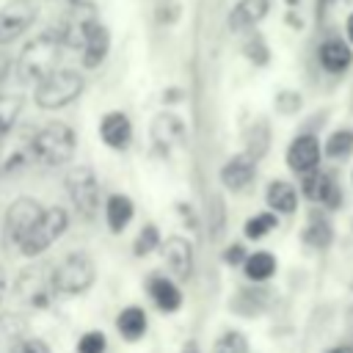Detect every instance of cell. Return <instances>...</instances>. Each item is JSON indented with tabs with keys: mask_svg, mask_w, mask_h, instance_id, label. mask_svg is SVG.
Listing matches in <instances>:
<instances>
[{
	"mask_svg": "<svg viewBox=\"0 0 353 353\" xmlns=\"http://www.w3.org/2000/svg\"><path fill=\"white\" fill-rule=\"evenodd\" d=\"M108 50H110V33H108V28L97 19V22H91L88 33H85V39H83V47H80V52H83V66H85V69H97V66L105 61Z\"/></svg>",
	"mask_w": 353,
	"mask_h": 353,
	"instance_id": "cell-12",
	"label": "cell"
},
{
	"mask_svg": "<svg viewBox=\"0 0 353 353\" xmlns=\"http://www.w3.org/2000/svg\"><path fill=\"white\" fill-rule=\"evenodd\" d=\"M157 243H160V232H157V226H143L141 229V234H138V240H135V254L138 256H146L149 251H154L157 248Z\"/></svg>",
	"mask_w": 353,
	"mask_h": 353,
	"instance_id": "cell-30",
	"label": "cell"
},
{
	"mask_svg": "<svg viewBox=\"0 0 353 353\" xmlns=\"http://www.w3.org/2000/svg\"><path fill=\"white\" fill-rule=\"evenodd\" d=\"M74 132L63 121H50L33 132V160L41 165H63L74 154Z\"/></svg>",
	"mask_w": 353,
	"mask_h": 353,
	"instance_id": "cell-2",
	"label": "cell"
},
{
	"mask_svg": "<svg viewBox=\"0 0 353 353\" xmlns=\"http://www.w3.org/2000/svg\"><path fill=\"white\" fill-rule=\"evenodd\" d=\"M3 292H6V273H3V268H0V298H3Z\"/></svg>",
	"mask_w": 353,
	"mask_h": 353,
	"instance_id": "cell-40",
	"label": "cell"
},
{
	"mask_svg": "<svg viewBox=\"0 0 353 353\" xmlns=\"http://www.w3.org/2000/svg\"><path fill=\"white\" fill-rule=\"evenodd\" d=\"M268 143H270V132H268V124L259 119V121L248 130V135H245V154H248L251 160H259V157L268 152Z\"/></svg>",
	"mask_w": 353,
	"mask_h": 353,
	"instance_id": "cell-24",
	"label": "cell"
},
{
	"mask_svg": "<svg viewBox=\"0 0 353 353\" xmlns=\"http://www.w3.org/2000/svg\"><path fill=\"white\" fill-rule=\"evenodd\" d=\"M8 353H50V347H47V342H41L36 336H19L8 347Z\"/></svg>",
	"mask_w": 353,
	"mask_h": 353,
	"instance_id": "cell-31",
	"label": "cell"
},
{
	"mask_svg": "<svg viewBox=\"0 0 353 353\" xmlns=\"http://www.w3.org/2000/svg\"><path fill=\"white\" fill-rule=\"evenodd\" d=\"M66 190H69V199L74 204V210L91 221L99 210V185H97V176L88 165H77L66 174Z\"/></svg>",
	"mask_w": 353,
	"mask_h": 353,
	"instance_id": "cell-6",
	"label": "cell"
},
{
	"mask_svg": "<svg viewBox=\"0 0 353 353\" xmlns=\"http://www.w3.org/2000/svg\"><path fill=\"white\" fill-rule=\"evenodd\" d=\"M66 223H69V215L63 207H50V210H41L39 221L28 229V234L19 240V251L25 256H39L44 254L63 232H66Z\"/></svg>",
	"mask_w": 353,
	"mask_h": 353,
	"instance_id": "cell-4",
	"label": "cell"
},
{
	"mask_svg": "<svg viewBox=\"0 0 353 353\" xmlns=\"http://www.w3.org/2000/svg\"><path fill=\"white\" fill-rule=\"evenodd\" d=\"M345 30H347V39L353 41V14H347V22H345Z\"/></svg>",
	"mask_w": 353,
	"mask_h": 353,
	"instance_id": "cell-38",
	"label": "cell"
},
{
	"mask_svg": "<svg viewBox=\"0 0 353 353\" xmlns=\"http://www.w3.org/2000/svg\"><path fill=\"white\" fill-rule=\"evenodd\" d=\"M99 135H102V141H105L110 149H127V143H130V138H132V124H130V119H127L124 113L113 110V113H108V116L102 119Z\"/></svg>",
	"mask_w": 353,
	"mask_h": 353,
	"instance_id": "cell-14",
	"label": "cell"
},
{
	"mask_svg": "<svg viewBox=\"0 0 353 353\" xmlns=\"http://www.w3.org/2000/svg\"><path fill=\"white\" fill-rule=\"evenodd\" d=\"M163 256L176 279H188L193 273V248L185 237H168L163 245Z\"/></svg>",
	"mask_w": 353,
	"mask_h": 353,
	"instance_id": "cell-13",
	"label": "cell"
},
{
	"mask_svg": "<svg viewBox=\"0 0 353 353\" xmlns=\"http://www.w3.org/2000/svg\"><path fill=\"white\" fill-rule=\"evenodd\" d=\"M22 113V97L19 94H0V135H6Z\"/></svg>",
	"mask_w": 353,
	"mask_h": 353,
	"instance_id": "cell-25",
	"label": "cell"
},
{
	"mask_svg": "<svg viewBox=\"0 0 353 353\" xmlns=\"http://www.w3.org/2000/svg\"><path fill=\"white\" fill-rule=\"evenodd\" d=\"M328 353H353V347H350V345H336V347H331Z\"/></svg>",
	"mask_w": 353,
	"mask_h": 353,
	"instance_id": "cell-39",
	"label": "cell"
},
{
	"mask_svg": "<svg viewBox=\"0 0 353 353\" xmlns=\"http://www.w3.org/2000/svg\"><path fill=\"white\" fill-rule=\"evenodd\" d=\"M331 237H334L331 223L323 221V218H314V221L306 226V232H303V240H306L312 248H325V245L331 243Z\"/></svg>",
	"mask_w": 353,
	"mask_h": 353,
	"instance_id": "cell-27",
	"label": "cell"
},
{
	"mask_svg": "<svg viewBox=\"0 0 353 353\" xmlns=\"http://www.w3.org/2000/svg\"><path fill=\"white\" fill-rule=\"evenodd\" d=\"M116 328H119V334H121L124 339H130V342L141 339V336L146 334V314H143V309H138V306L121 309V314L116 317Z\"/></svg>",
	"mask_w": 353,
	"mask_h": 353,
	"instance_id": "cell-21",
	"label": "cell"
},
{
	"mask_svg": "<svg viewBox=\"0 0 353 353\" xmlns=\"http://www.w3.org/2000/svg\"><path fill=\"white\" fill-rule=\"evenodd\" d=\"M132 212H135V207H132V201L127 196H121V193L110 196L108 204H105V218H108L110 232H121L132 221Z\"/></svg>",
	"mask_w": 353,
	"mask_h": 353,
	"instance_id": "cell-20",
	"label": "cell"
},
{
	"mask_svg": "<svg viewBox=\"0 0 353 353\" xmlns=\"http://www.w3.org/2000/svg\"><path fill=\"white\" fill-rule=\"evenodd\" d=\"M276 108H279L281 113H292V110H298V108H301V97H298V94H290V91H284V94H279V99H276Z\"/></svg>",
	"mask_w": 353,
	"mask_h": 353,
	"instance_id": "cell-33",
	"label": "cell"
},
{
	"mask_svg": "<svg viewBox=\"0 0 353 353\" xmlns=\"http://www.w3.org/2000/svg\"><path fill=\"white\" fill-rule=\"evenodd\" d=\"M39 17V6L33 0H11L0 8V47L19 39Z\"/></svg>",
	"mask_w": 353,
	"mask_h": 353,
	"instance_id": "cell-9",
	"label": "cell"
},
{
	"mask_svg": "<svg viewBox=\"0 0 353 353\" xmlns=\"http://www.w3.org/2000/svg\"><path fill=\"white\" fill-rule=\"evenodd\" d=\"M97 279V268L91 262L88 254L77 251V254H69L66 259H61L52 270V290L61 292V295H77V292H85Z\"/></svg>",
	"mask_w": 353,
	"mask_h": 353,
	"instance_id": "cell-5",
	"label": "cell"
},
{
	"mask_svg": "<svg viewBox=\"0 0 353 353\" xmlns=\"http://www.w3.org/2000/svg\"><path fill=\"white\" fill-rule=\"evenodd\" d=\"M149 295H152V301L157 303L160 312H168L171 314V312H176L182 306L179 287L171 279H165V276H152L149 279Z\"/></svg>",
	"mask_w": 353,
	"mask_h": 353,
	"instance_id": "cell-17",
	"label": "cell"
},
{
	"mask_svg": "<svg viewBox=\"0 0 353 353\" xmlns=\"http://www.w3.org/2000/svg\"><path fill=\"white\" fill-rule=\"evenodd\" d=\"M215 353H251V350H248V342H245L243 334L226 331V334L215 342Z\"/></svg>",
	"mask_w": 353,
	"mask_h": 353,
	"instance_id": "cell-29",
	"label": "cell"
},
{
	"mask_svg": "<svg viewBox=\"0 0 353 353\" xmlns=\"http://www.w3.org/2000/svg\"><path fill=\"white\" fill-rule=\"evenodd\" d=\"M39 215H41V204L36 199H30V196H19L8 207L6 221H3V243H6V248L8 245H19V240L39 221Z\"/></svg>",
	"mask_w": 353,
	"mask_h": 353,
	"instance_id": "cell-8",
	"label": "cell"
},
{
	"mask_svg": "<svg viewBox=\"0 0 353 353\" xmlns=\"http://www.w3.org/2000/svg\"><path fill=\"white\" fill-rule=\"evenodd\" d=\"M152 138L160 149H171V146H179L185 141V124L174 116V113H160L152 124Z\"/></svg>",
	"mask_w": 353,
	"mask_h": 353,
	"instance_id": "cell-15",
	"label": "cell"
},
{
	"mask_svg": "<svg viewBox=\"0 0 353 353\" xmlns=\"http://www.w3.org/2000/svg\"><path fill=\"white\" fill-rule=\"evenodd\" d=\"M61 50H63V41L52 30H44L36 39H30L19 52V66H17L19 69V80L39 83L50 72H55L58 61H61Z\"/></svg>",
	"mask_w": 353,
	"mask_h": 353,
	"instance_id": "cell-1",
	"label": "cell"
},
{
	"mask_svg": "<svg viewBox=\"0 0 353 353\" xmlns=\"http://www.w3.org/2000/svg\"><path fill=\"white\" fill-rule=\"evenodd\" d=\"M30 160H33V130L11 127L6 135H0V176L25 168Z\"/></svg>",
	"mask_w": 353,
	"mask_h": 353,
	"instance_id": "cell-7",
	"label": "cell"
},
{
	"mask_svg": "<svg viewBox=\"0 0 353 353\" xmlns=\"http://www.w3.org/2000/svg\"><path fill=\"white\" fill-rule=\"evenodd\" d=\"M251 179H254V160L248 154H237L221 168V182L229 190H243L251 185Z\"/></svg>",
	"mask_w": 353,
	"mask_h": 353,
	"instance_id": "cell-16",
	"label": "cell"
},
{
	"mask_svg": "<svg viewBox=\"0 0 353 353\" xmlns=\"http://www.w3.org/2000/svg\"><path fill=\"white\" fill-rule=\"evenodd\" d=\"M83 91V74L74 69H55L47 77H41L36 83V105L44 110H58L69 102H74Z\"/></svg>",
	"mask_w": 353,
	"mask_h": 353,
	"instance_id": "cell-3",
	"label": "cell"
},
{
	"mask_svg": "<svg viewBox=\"0 0 353 353\" xmlns=\"http://www.w3.org/2000/svg\"><path fill=\"white\" fill-rule=\"evenodd\" d=\"M353 152V130H336L325 141V154L334 160H345Z\"/></svg>",
	"mask_w": 353,
	"mask_h": 353,
	"instance_id": "cell-26",
	"label": "cell"
},
{
	"mask_svg": "<svg viewBox=\"0 0 353 353\" xmlns=\"http://www.w3.org/2000/svg\"><path fill=\"white\" fill-rule=\"evenodd\" d=\"M8 72H11V58H8V55L0 50V83L8 77Z\"/></svg>",
	"mask_w": 353,
	"mask_h": 353,
	"instance_id": "cell-36",
	"label": "cell"
},
{
	"mask_svg": "<svg viewBox=\"0 0 353 353\" xmlns=\"http://www.w3.org/2000/svg\"><path fill=\"white\" fill-rule=\"evenodd\" d=\"M265 199H268V204H270L276 212H295V207H298V193H295V188H292L290 182H281V179H276V182L268 185Z\"/></svg>",
	"mask_w": 353,
	"mask_h": 353,
	"instance_id": "cell-22",
	"label": "cell"
},
{
	"mask_svg": "<svg viewBox=\"0 0 353 353\" xmlns=\"http://www.w3.org/2000/svg\"><path fill=\"white\" fill-rule=\"evenodd\" d=\"M320 163V143L314 135H298L287 149V165L295 174H306Z\"/></svg>",
	"mask_w": 353,
	"mask_h": 353,
	"instance_id": "cell-10",
	"label": "cell"
},
{
	"mask_svg": "<svg viewBox=\"0 0 353 353\" xmlns=\"http://www.w3.org/2000/svg\"><path fill=\"white\" fill-rule=\"evenodd\" d=\"M105 336L99 334V331H88V334H83L80 336V342H77V350L80 353H105Z\"/></svg>",
	"mask_w": 353,
	"mask_h": 353,
	"instance_id": "cell-32",
	"label": "cell"
},
{
	"mask_svg": "<svg viewBox=\"0 0 353 353\" xmlns=\"http://www.w3.org/2000/svg\"><path fill=\"white\" fill-rule=\"evenodd\" d=\"M301 190L312 201H320V204H328V207H336L339 204V188H336L334 176H328V174H323L317 168L306 171L303 182H301Z\"/></svg>",
	"mask_w": 353,
	"mask_h": 353,
	"instance_id": "cell-11",
	"label": "cell"
},
{
	"mask_svg": "<svg viewBox=\"0 0 353 353\" xmlns=\"http://www.w3.org/2000/svg\"><path fill=\"white\" fill-rule=\"evenodd\" d=\"M245 248H243V243H232L226 251H223V262L226 265H243L245 262Z\"/></svg>",
	"mask_w": 353,
	"mask_h": 353,
	"instance_id": "cell-34",
	"label": "cell"
},
{
	"mask_svg": "<svg viewBox=\"0 0 353 353\" xmlns=\"http://www.w3.org/2000/svg\"><path fill=\"white\" fill-rule=\"evenodd\" d=\"M243 270L251 281H268L273 273H276V256L268 254V251H256V254H248L245 262H243Z\"/></svg>",
	"mask_w": 353,
	"mask_h": 353,
	"instance_id": "cell-23",
	"label": "cell"
},
{
	"mask_svg": "<svg viewBox=\"0 0 353 353\" xmlns=\"http://www.w3.org/2000/svg\"><path fill=\"white\" fill-rule=\"evenodd\" d=\"M317 55H320L323 69H325V72H334V74L345 72V69L353 63V52H350V47H347L342 39H328V41L320 47Z\"/></svg>",
	"mask_w": 353,
	"mask_h": 353,
	"instance_id": "cell-19",
	"label": "cell"
},
{
	"mask_svg": "<svg viewBox=\"0 0 353 353\" xmlns=\"http://www.w3.org/2000/svg\"><path fill=\"white\" fill-rule=\"evenodd\" d=\"M276 215L273 212H259V215H254V218H248L245 221V237H251V240H256V237H265L270 229H276Z\"/></svg>",
	"mask_w": 353,
	"mask_h": 353,
	"instance_id": "cell-28",
	"label": "cell"
},
{
	"mask_svg": "<svg viewBox=\"0 0 353 353\" xmlns=\"http://www.w3.org/2000/svg\"><path fill=\"white\" fill-rule=\"evenodd\" d=\"M245 52H248V58H251V61H256V63H265V61H268V50H265V44H262V39H259V36H256L254 41H248Z\"/></svg>",
	"mask_w": 353,
	"mask_h": 353,
	"instance_id": "cell-35",
	"label": "cell"
},
{
	"mask_svg": "<svg viewBox=\"0 0 353 353\" xmlns=\"http://www.w3.org/2000/svg\"><path fill=\"white\" fill-rule=\"evenodd\" d=\"M268 0H240L232 14H229V28L232 30H248L254 28L265 14H268Z\"/></svg>",
	"mask_w": 353,
	"mask_h": 353,
	"instance_id": "cell-18",
	"label": "cell"
},
{
	"mask_svg": "<svg viewBox=\"0 0 353 353\" xmlns=\"http://www.w3.org/2000/svg\"><path fill=\"white\" fill-rule=\"evenodd\" d=\"M182 353H199V342H196V339H190V342H185V347H182Z\"/></svg>",
	"mask_w": 353,
	"mask_h": 353,
	"instance_id": "cell-37",
	"label": "cell"
}]
</instances>
